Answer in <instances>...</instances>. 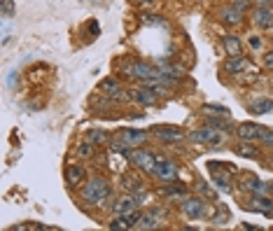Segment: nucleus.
I'll list each match as a JSON object with an SVG mask.
<instances>
[{
  "mask_svg": "<svg viewBox=\"0 0 273 231\" xmlns=\"http://www.w3.org/2000/svg\"><path fill=\"white\" fill-rule=\"evenodd\" d=\"M119 70L124 75L129 77H136V80H143V82H161V70L154 68L152 63H145V61H136V59H124L119 63Z\"/></svg>",
  "mask_w": 273,
  "mask_h": 231,
  "instance_id": "obj_1",
  "label": "nucleus"
},
{
  "mask_svg": "<svg viewBox=\"0 0 273 231\" xmlns=\"http://www.w3.org/2000/svg\"><path fill=\"white\" fill-rule=\"evenodd\" d=\"M80 194H82V198L87 203L103 205L108 201L110 194H112V189H110V182H105L103 177H94V180H89V182L84 184Z\"/></svg>",
  "mask_w": 273,
  "mask_h": 231,
  "instance_id": "obj_2",
  "label": "nucleus"
},
{
  "mask_svg": "<svg viewBox=\"0 0 273 231\" xmlns=\"http://www.w3.org/2000/svg\"><path fill=\"white\" fill-rule=\"evenodd\" d=\"M182 212L191 219H203V217H208V203L198 196L182 198Z\"/></svg>",
  "mask_w": 273,
  "mask_h": 231,
  "instance_id": "obj_3",
  "label": "nucleus"
},
{
  "mask_svg": "<svg viewBox=\"0 0 273 231\" xmlns=\"http://www.w3.org/2000/svg\"><path fill=\"white\" fill-rule=\"evenodd\" d=\"M159 180L164 182H173L178 180V166L171 161V159H164V156H157V163H154V170H152Z\"/></svg>",
  "mask_w": 273,
  "mask_h": 231,
  "instance_id": "obj_4",
  "label": "nucleus"
},
{
  "mask_svg": "<svg viewBox=\"0 0 273 231\" xmlns=\"http://www.w3.org/2000/svg\"><path fill=\"white\" fill-rule=\"evenodd\" d=\"M143 201H145V191L143 194H126V196H122V198H117L115 203H112V210L117 212V215H124V212H129V210H136L138 205H143Z\"/></svg>",
  "mask_w": 273,
  "mask_h": 231,
  "instance_id": "obj_5",
  "label": "nucleus"
},
{
  "mask_svg": "<svg viewBox=\"0 0 273 231\" xmlns=\"http://www.w3.org/2000/svg\"><path fill=\"white\" fill-rule=\"evenodd\" d=\"M129 161H131V166L152 173V170H154V163H157V154H152V152H147V150H133L129 156Z\"/></svg>",
  "mask_w": 273,
  "mask_h": 231,
  "instance_id": "obj_6",
  "label": "nucleus"
},
{
  "mask_svg": "<svg viewBox=\"0 0 273 231\" xmlns=\"http://www.w3.org/2000/svg\"><path fill=\"white\" fill-rule=\"evenodd\" d=\"M208 168H210V175H212V180H215V187H217L219 191H224V194H231V175H229V170L226 168H222L219 170V163H215V161H210L208 163Z\"/></svg>",
  "mask_w": 273,
  "mask_h": 231,
  "instance_id": "obj_7",
  "label": "nucleus"
},
{
  "mask_svg": "<svg viewBox=\"0 0 273 231\" xmlns=\"http://www.w3.org/2000/svg\"><path fill=\"white\" fill-rule=\"evenodd\" d=\"M164 222H166V210L152 208V210H147L143 217H140L136 229H159V226H164Z\"/></svg>",
  "mask_w": 273,
  "mask_h": 231,
  "instance_id": "obj_8",
  "label": "nucleus"
},
{
  "mask_svg": "<svg viewBox=\"0 0 273 231\" xmlns=\"http://www.w3.org/2000/svg\"><path fill=\"white\" fill-rule=\"evenodd\" d=\"M131 101H136V103H140L143 108H154L157 105V91L147 84V87H140V89H131Z\"/></svg>",
  "mask_w": 273,
  "mask_h": 231,
  "instance_id": "obj_9",
  "label": "nucleus"
},
{
  "mask_svg": "<svg viewBox=\"0 0 273 231\" xmlns=\"http://www.w3.org/2000/svg\"><path fill=\"white\" fill-rule=\"evenodd\" d=\"M189 138L194 140V143H203V145H219L222 143V136H219L215 129H208V126L194 129L189 133Z\"/></svg>",
  "mask_w": 273,
  "mask_h": 231,
  "instance_id": "obj_10",
  "label": "nucleus"
},
{
  "mask_svg": "<svg viewBox=\"0 0 273 231\" xmlns=\"http://www.w3.org/2000/svg\"><path fill=\"white\" fill-rule=\"evenodd\" d=\"M115 138L122 140L124 145H129V147H138V145H143L147 140V133L145 131H136V129H122Z\"/></svg>",
  "mask_w": 273,
  "mask_h": 231,
  "instance_id": "obj_11",
  "label": "nucleus"
},
{
  "mask_svg": "<svg viewBox=\"0 0 273 231\" xmlns=\"http://www.w3.org/2000/svg\"><path fill=\"white\" fill-rule=\"evenodd\" d=\"M264 131H266V126H259L254 122H243L240 126H236V133L240 136V140H259Z\"/></svg>",
  "mask_w": 273,
  "mask_h": 231,
  "instance_id": "obj_12",
  "label": "nucleus"
},
{
  "mask_svg": "<svg viewBox=\"0 0 273 231\" xmlns=\"http://www.w3.org/2000/svg\"><path fill=\"white\" fill-rule=\"evenodd\" d=\"M240 187H243L245 191H250V194H266L268 191V184L264 182V180H259V177H254V175L240 177Z\"/></svg>",
  "mask_w": 273,
  "mask_h": 231,
  "instance_id": "obj_13",
  "label": "nucleus"
},
{
  "mask_svg": "<svg viewBox=\"0 0 273 231\" xmlns=\"http://www.w3.org/2000/svg\"><path fill=\"white\" fill-rule=\"evenodd\" d=\"M250 68V61H247L245 56H229L224 61V70L229 73V75H238V73H243V70Z\"/></svg>",
  "mask_w": 273,
  "mask_h": 231,
  "instance_id": "obj_14",
  "label": "nucleus"
},
{
  "mask_svg": "<svg viewBox=\"0 0 273 231\" xmlns=\"http://www.w3.org/2000/svg\"><path fill=\"white\" fill-rule=\"evenodd\" d=\"M250 210H259V212H264V215H271V210H273V201L271 198H266L264 194H252L250 196V205H247Z\"/></svg>",
  "mask_w": 273,
  "mask_h": 231,
  "instance_id": "obj_15",
  "label": "nucleus"
},
{
  "mask_svg": "<svg viewBox=\"0 0 273 231\" xmlns=\"http://www.w3.org/2000/svg\"><path fill=\"white\" fill-rule=\"evenodd\" d=\"M219 19L224 21V24H229V26H238L240 21H243V12H240L238 7L226 5V7H222V12H219Z\"/></svg>",
  "mask_w": 273,
  "mask_h": 231,
  "instance_id": "obj_16",
  "label": "nucleus"
},
{
  "mask_svg": "<svg viewBox=\"0 0 273 231\" xmlns=\"http://www.w3.org/2000/svg\"><path fill=\"white\" fill-rule=\"evenodd\" d=\"M252 19H254V24L259 28H271L273 26V10H268V7H257L252 12Z\"/></svg>",
  "mask_w": 273,
  "mask_h": 231,
  "instance_id": "obj_17",
  "label": "nucleus"
},
{
  "mask_svg": "<svg viewBox=\"0 0 273 231\" xmlns=\"http://www.w3.org/2000/svg\"><path fill=\"white\" fill-rule=\"evenodd\" d=\"M222 47H224V52L229 56H240L243 54L240 38H236V35H224V38H222Z\"/></svg>",
  "mask_w": 273,
  "mask_h": 231,
  "instance_id": "obj_18",
  "label": "nucleus"
},
{
  "mask_svg": "<svg viewBox=\"0 0 273 231\" xmlns=\"http://www.w3.org/2000/svg\"><path fill=\"white\" fill-rule=\"evenodd\" d=\"M84 175H87L84 166H77V163L68 166V170H66V180H68L70 187H77V184H82V182H84Z\"/></svg>",
  "mask_w": 273,
  "mask_h": 231,
  "instance_id": "obj_19",
  "label": "nucleus"
},
{
  "mask_svg": "<svg viewBox=\"0 0 273 231\" xmlns=\"http://www.w3.org/2000/svg\"><path fill=\"white\" fill-rule=\"evenodd\" d=\"M122 187L126 191H131V194H143L145 187H143V180L136 175H124L122 177Z\"/></svg>",
  "mask_w": 273,
  "mask_h": 231,
  "instance_id": "obj_20",
  "label": "nucleus"
},
{
  "mask_svg": "<svg viewBox=\"0 0 273 231\" xmlns=\"http://www.w3.org/2000/svg\"><path fill=\"white\" fill-rule=\"evenodd\" d=\"M250 112L252 115H268V112H273V101L271 98H259V101L250 103Z\"/></svg>",
  "mask_w": 273,
  "mask_h": 231,
  "instance_id": "obj_21",
  "label": "nucleus"
},
{
  "mask_svg": "<svg viewBox=\"0 0 273 231\" xmlns=\"http://www.w3.org/2000/svg\"><path fill=\"white\" fill-rule=\"evenodd\" d=\"M154 133H157L161 140H168V143H175V140L182 138V133H180L178 129H171V126H154Z\"/></svg>",
  "mask_w": 273,
  "mask_h": 231,
  "instance_id": "obj_22",
  "label": "nucleus"
},
{
  "mask_svg": "<svg viewBox=\"0 0 273 231\" xmlns=\"http://www.w3.org/2000/svg\"><path fill=\"white\" fill-rule=\"evenodd\" d=\"M119 217L124 219V224H126V229H136L138 222H140V217H143V212L138 210H129V212H124V215H119Z\"/></svg>",
  "mask_w": 273,
  "mask_h": 231,
  "instance_id": "obj_23",
  "label": "nucleus"
},
{
  "mask_svg": "<svg viewBox=\"0 0 273 231\" xmlns=\"http://www.w3.org/2000/svg\"><path fill=\"white\" fill-rule=\"evenodd\" d=\"M205 122L210 124V126H217V129H222V131H231V129H233L231 119H229V117H224V119H222V115H217V117H208Z\"/></svg>",
  "mask_w": 273,
  "mask_h": 231,
  "instance_id": "obj_24",
  "label": "nucleus"
},
{
  "mask_svg": "<svg viewBox=\"0 0 273 231\" xmlns=\"http://www.w3.org/2000/svg\"><path fill=\"white\" fill-rule=\"evenodd\" d=\"M236 152H238L240 156H247V159H257V156H259V150H257V147H252V145H250V140L240 143L238 147H236Z\"/></svg>",
  "mask_w": 273,
  "mask_h": 231,
  "instance_id": "obj_25",
  "label": "nucleus"
},
{
  "mask_svg": "<svg viewBox=\"0 0 273 231\" xmlns=\"http://www.w3.org/2000/svg\"><path fill=\"white\" fill-rule=\"evenodd\" d=\"M164 194H166L168 198H173V196H184V187L178 182V180H173L171 184H166V187H164Z\"/></svg>",
  "mask_w": 273,
  "mask_h": 231,
  "instance_id": "obj_26",
  "label": "nucleus"
},
{
  "mask_svg": "<svg viewBox=\"0 0 273 231\" xmlns=\"http://www.w3.org/2000/svg\"><path fill=\"white\" fill-rule=\"evenodd\" d=\"M14 12H17V7H14V0H3V3H0V14H3L5 19L14 17Z\"/></svg>",
  "mask_w": 273,
  "mask_h": 231,
  "instance_id": "obj_27",
  "label": "nucleus"
},
{
  "mask_svg": "<svg viewBox=\"0 0 273 231\" xmlns=\"http://www.w3.org/2000/svg\"><path fill=\"white\" fill-rule=\"evenodd\" d=\"M143 21L150 24V26H166V19L159 17V14H143Z\"/></svg>",
  "mask_w": 273,
  "mask_h": 231,
  "instance_id": "obj_28",
  "label": "nucleus"
},
{
  "mask_svg": "<svg viewBox=\"0 0 273 231\" xmlns=\"http://www.w3.org/2000/svg\"><path fill=\"white\" fill-rule=\"evenodd\" d=\"M203 112H212V115L229 117V110H226L224 105H210V103H205V105H203Z\"/></svg>",
  "mask_w": 273,
  "mask_h": 231,
  "instance_id": "obj_29",
  "label": "nucleus"
},
{
  "mask_svg": "<svg viewBox=\"0 0 273 231\" xmlns=\"http://www.w3.org/2000/svg\"><path fill=\"white\" fill-rule=\"evenodd\" d=\"M87 140H91L94 145H101V143H105V133H103V131H89V133H87Z\"/></svg>",
  "mask_w": 273,
  "mask_h": 231,
  "instance_id": "obj_30",
  "label": "nucleus"
},
{
  "mask_svg": "<svg viewBox=\"0 0 273 231\" xmlns=\"http://www.w3.org/2000/svg\"><path fill=\"white\" fill-rule=\"evenodd\" d=\"M94 147H96V145L91 143V140H89V143H82L80 147H77V154H80V156H94Z\"/></svg>",
  "mask_w": 273,
  "mask_h": 231,
  "instance_id": "obj_31",
  "label": "nucleus"
},
{
  "mask_svg": "<svg viewBox=\"0 0 273 231\" xmlns=\"http://www.w3.org/2000/svg\"><path fill=\"white\" fill-rule=\"evenodd\" d=\"M259 143H264V145H273V131H271V129H266L264 133H261Z\"/></svg>",
  "mask_w": 273,
  "mask_h": 231,
  "instance_id": "obj_32",
  "label": "nucleus"
},
{
  "mask_svg": "<svg viewBox=\"0 0 273 231\" xmlns=\"http://www.w3.org/2000/svg\"><path fill=\"white\" fill-rule=\"evenodd\" d=\"M198 191H201V194H205V196H208V198H215V191H212V189H210V187H208V184H205V182H201V184H198Z\"/></svg>",
  "mask_w": 273,
  "mask_h": 231,
  "instance_id": "obj_33",
  "label": "nucleus"
},
{
  "mask_svg": "<svg viewBox=\"0 0 273 231\" xmlns=\"http://www.w3.org/2000/svg\"><path fill=\"white\" fill-rule=\"evenodd\" d=\"M233 7H238L240 12H245L247 7H250V3H247V0H233Z\"/></svg>",
  "mask_w": 273,
  "mask_h": 231,
  "instance_id": "obj_34",
  "label": "nucleus"
},
{
  "mask_svg": "<svg viewBox=\"0 0 273 231\" xmlns=\"http://www.w3.org/2000/svg\"><path fill=\"white\" fill-rule=\"evenodd\" d=\"M264 66L273 70V52H268V54H264Z\"/></svg>",
  "mask_w": 273,
  "mask_h": 231,
  "instance_id": "obj_35",
  "label": "nucleus"
},
{
  "mask_svg": "<svg viewBox=\"0 0 273 231\" xmlns=\"http://www.w3.org/2000/svg\"><path fill=\"white\" fill-rule=\"evenodd\" d=\"M250 47H252V49H259V47H261V38H254V35H252V38H250Z\"/></svg>",
  "mask_w": 273,
  "mask_h": 231,
  "instance_id": "obj_36",
  "label": "nucleus"
},
{
  "mask_svg": "<svg viewBox=\"0 0 273 231\" xmlns=\"http://www.w3.org/2000/svg\"><path fill=\"white\" fill-rule=\"evenodd\" d=\"M154 0H133V5H138V7H145V5H152Z\"/></svg>",
  "mask_w": 273,
  "mask_h": 231,
  "instance_id": "obj_37",
  "label": "nucleus"
},
{
  "mask_svg": "<svg viewBox=\"0 0 273 231\" xmlns=\"http://www.w3.org/2000/svg\"><path fill=\"white\" fill-rule=\"evenodd\" d=\"M257 3H261V5H268V3H271V0H257Z\"/></svg>",
  "mask_w": 273,
  "mask_h": 231,
  "instance_id": "obj_38",
  "label": "nucleus"
}]
</instances>
